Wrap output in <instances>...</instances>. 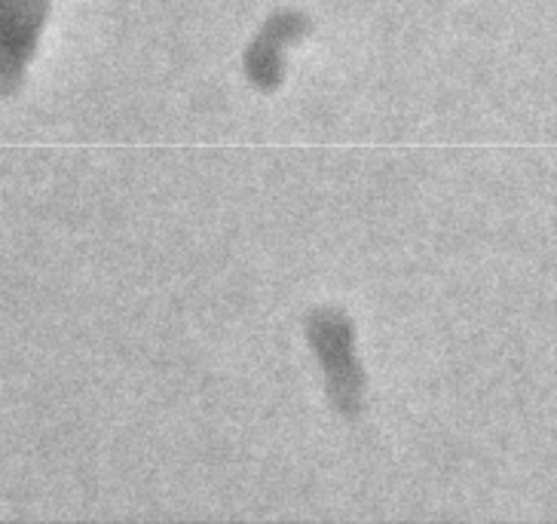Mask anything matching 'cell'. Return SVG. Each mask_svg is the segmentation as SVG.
Returning a JSON list of instances; mask_svg holds the SVG:
<instances>
[{"mask_svg":"<svg viewBox=\"0 0 557 524\" xmlns=\"http://www.w3.org/2000/svg\"><path fill=\"white\" fill-rule=\"evenodd\" d=\"M312 338L322 350V362L331 375V393L341 399L337 405H352L359 402V371L352 368V356H349V326L334 313H322L319 322H312Z\"/></svg>","mask_w":557,"mask_h":524,"instance_id":"cell-1","label":"cell"}]
</instances>
